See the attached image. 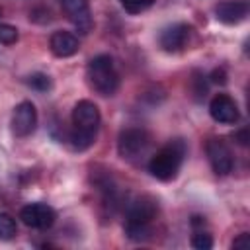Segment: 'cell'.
I'll list each match as a JSON object with an SVG mask.
<instances>
[{
  "instance_id": "6da1fadb",
  "label": "cell",
  "mask_w": 250,
  "mask_h": 250,
  "mask_svg": "<svg viewBox=\"0 0 250 250\" xmlns=\"http://www.w3.org/2000/svg\"><path fill=\"white\" fill-rule=\"evenodd\" d=\"M102 115L94 102L80 100L72 109V131L70 141L76 150H86L96 143Z\"/></svg>"
},
{
  "instance_id": "7a4b0ae2",
  "label": "cell",
  "mask_w": 250,
  "mask_h": 250,
  "mask_svg": "<svg viewBox=\"0 0 250 250\" xmlns=\"http://www.w3.org/2000/svg\"><path fill=\"white\" fill-rule=\"evenodd\" d=\"M188 146L184 139H174L168 145H164L150 160H148V172L160 180V182H170L178 176L182 162L186 158Z\"/></svg>"
},
{
  "instance_id": "3957f363",
  "label": "cell",
  "mask_w": 250,
  "mask_h": 250,
  "mask_svg": "<svg viewBox=\"0 0 250 250\" xmlns=\"http://www.w3.org/2000/svg\"><path fill=\"white\" fill-rule=\"evenodd\" d=\"M86 78L90 88L100 96H113L119 88V74L109 55H96L90 59L86 68Z\"/></svg>"
},
{
  "instance_id": "277c9868",
  "label": "cell",
  "mask_w": 250,
  "mask_h": 250,
  "mask_svg": "<svg viewBox=\"0 0 250 250\" xmlns=\"http://www.w3.org/2000/svg\"><path fill=\"white\" fill-rule=\"evenodd\" d=\"M156 203L150 197H139L127 207L125 234L131 240H146L150 236V223L156 217Z\"/></svg>"
},
{
  "instance_id": "5b68a950",
  "label": "cell",
  "mask_w": 250,
  "mask_h": 250,
  "mask_svg": "<svg viewBox=\"0 0 250 250\" xmlns=\"http://www.w3.org/2000/svg\"><path fill=\"white\" fill-rule=\"evenodd\" d=\"M150 146V137L145 129L129 127L119 133L117 139V152L123 160H137L141 158Z\"/></svg>"
},
{
  "instance_id": "8992f818",
  "label": "cell",
  "mask_w": 250,
  "mask_h": 250,
  "mask_svg": "<svg viewBox=\"0 0 250 250\" xmlns=\"http://www.w3.org/2000/svg\"><path fill=\"white\" fill-rule=\"evenodd\" d=\"M205 152H207L209 164L217 176H227L232 172V166H234L232 152L223 139H217V137L209 139L205 145Z\"/></svg>"
},
{
  "instance_id": "52a82bcc",
  "label": "cell",
  "mask_w": 250,
  "mask_h": 250,
  "mask_svg": "<svg viewBox=\"0 0 250 250\" xmlns=\"http://www.w3.org/2000/svg\"><path fill=\"white\" fill-rule=\"evenodd\" d=\"M20 219L23 225L31 227V229H37V230H45L49 227H53L55 219H57V213L51 205L47 203H27L21 207L20 211Z\"/></svg>"
},
{
  "instance_id": "ba28073f",
  "label": "cell",
  "mask_w": 250,
  "mask_h": 250,
  "mask_svg": "<svg viewBox=\"0 0 250 250\" xmlns=\"http://www.w3.org/2000/svg\"><path fill=\"white\" fill-rule=\"evenodd\" d=\"M37 127V109L31 102H20L12 113V131L16 137H29Z\"/></svg>"
},
{
  "instance_id": "9c48e42d",
  "label": "cell",
  "mask_w": 250,
  "mask_h": 250,
  "mask_svg": "<svg viewBox=\"0 0 250 250\" xmlns=\"http://www.w3.org/2000/svg\"><path fill=\"white\" fill-rule=\"evenodd\" d=\"M62 12L66 14V18L70 20V23L80 31V33H88L94 25L92 21V12H90V4L88 0H61Z\"/></svg>"
},
{
  "instance_id": "30bf717a",
  "label": "cell",
  "mask_w": 250,
  "mask_h": 250,
  "mask_svg": "<svg viewBox=\"0 0 250 250\" xmlns=\"http://www.w3.org/2000/svg\"><path fill=\"white\" fill-rule=\"evenodd\" d=\"M209 115H211L217 123L232 125V123L238 121L240 111H238L236 102H234L230 96H227V94H217V96L209 102Z\"/></svg>"
},
{
  "instance_id": "8fae6325",
  "label": "cell",
  "mask_w": 250,
  "mask_h": 250,
  "mask_svg": "<svg viewBox=\"0 0 250 250\" xmlns=\"http://www.w3.org/2000/svg\"><path fill=\"white\" fill-rule=\"evenodd\" d=\"M215 16L219 21L227 25L240 23L248 16V2L246 0H225L215 6Z\"/></svg>"
},
{
  "instance_id": "7c38bea8",
  "label": "cell",
  "mask_w": 250,
  "mask_h": 250,
  "mask_svg": "<svg viewBox=\"0 0 250 250\" xmlns=\"http://www.w3.org/2000/svg\"><path fill=\"white\" fill-rule=\"evenodd\" d=\"M189 31H191V27L188 23H172V25H168L160 33V39H158L160 47L164 51H168V53L180 51L186 45V41L189 37Z\"/></svg>"
},
{
  "instance_id": "4fadbf2b",
  "label": "cell",
  "mask_w": 250,
  "mask_h": 250,
  "mask_svg": "<svg viewBox=\"0 0 250 250\" xmlns=\"http://www.w3.org/2000/svg\"><path fill=\"white\" fill-rule=\"evenodd\" d=\"M49 47H51L55 57L66 59V57H72L78 53L80 43H78V37L68 33V31H55L49 39Z\"/></svg>"
},
{
  "instance_id": "5bb4252c",
  "label": "cell",
  "mask_w": 250,
  "mask_h": 250,
  "mask_svg": "<svg viewBox=\"0 0 250 250\" xmlns=\"http://www.w3.org/2000/svg\"><path fill=\"white\" fill-rule=\"evenodd\" d=\"M18 232L16 219L8 213H0V240H12Z\"/></svg>"
},
{
  "instance_id": "9a60e30c",
  "label": "cell",
  "mask_w": 250,
  "mask_h": 250,
  "mask_svg": "<svg viewBox=\"0 0 250 250\" xmlns=\"http://www.w3.org/2000/svg\"><path fill=\"white\" fill-rule=\"evenodd\" d=\"M119 2L129 14H141L154 4V0H119Z\"/></svg>"
},
{
  "instance_id": "2e32d148",
  "label": "cell",
  "mask_w": 250,
  "mask_h": 250,
  "mask_svg": "<svg viewBox=\"0 0 250 250\" xmlns=\"http://www.w3.org/2000/svg\"><path fill=\"white\" fill-rule=\"evenodd\" d=\"M27 84L37 92H47L51 88V78L47 74H43V72H35V74H31L27 78Z\"/></svg>"
},
{
  "instance_id": "e0dca14e",
  "label": "cell",
  "mask_w": 250,
  "mask_h": 250,
  "mask_svg": "<svg viewBox=\"0 0 250 250\" xmlns=\"http://www.w3.org/2000/svg\"><path fill=\"white\" fill-rule=\"evenodd\" d=\"M191 246L195 250H211L213 248V238L209 232H203V230H197L193 232L191 236Z\"/></svg>"
},
{
  "instance_id": "ac0fdd59",
  "label": "cell",
  "mask_w": 250,
  "mask_h": 250,
  "mask_svg": "<svg viewBox=\"0 0 250 250\" xmlns=\"http://www.w3.org/2000/svg\"><path fill=\"white\" fill-rule=\"evenodd\" d=\"M18 41V29L10 23H0V43L2 45H12Z\"/></svg>"
},
{
  "instance_id": "d6986e66",
  "label": "cell",
  "mask_w": 250,
  "mask_h": 250,
  "mask_svg": "<svg viewBox=\"0 0 250 250\" xmlns=\"http://www.w3.org/2000/svg\"><path fill=\"white\" fill-rule=\"evenodd\" d=\"M191 84H193V94L197 100L205 98L207 94V84H205V76L201 72H193V78H191Z\"/></svg>"
},
{
  "instance_id": "ffe728a7",
  "label": "cell",
  "mask_w": 250,
  "mask_h": 250,
  "mask_svg": "<svg viewBox=\"0 0 250 250\" xmlns=\"http://www.w3.org/2000/svg\"><path fill=\"white\" fill-rule=\"evenodd\" d=\"M250 246V234L248 232H242V234H238V238H234L232 240V248H248Z\"/></svg>"
},
{
  "instance_id": "44dd1931",
  "label": "cell",
  "mask_w": 250,
  "mask_h": 250,
  "mask_svg": "<svg viewBox=\"0 0 250 250\" xmlns=\"http://www.w3.org/2000/svg\"><path fill=\"white\" fill-rule=\"evenodd\" d=\"M234 141H236L238 145H242V146H246V145H248V141H250V139H248V129L244 127V129H240V131H236V133H234Z\"/></svg>"
},
{
  "instance_id": "7402d4cb",
  "label": "cell",
  "mask_w": 250,
  "mask_h": 250,
  "mask_svg": "<svg viewBox=\"0 0 250 250\" xmlns=\"http://www.w3.org/2000/svg\"><path fill=\"white\" fill-rule=\"evenodd\" d=\"M211 78H213V82H217V84H225V82H227V72H225V68H215L213 74H211Z\"/></svg>"
}]
</instances>
